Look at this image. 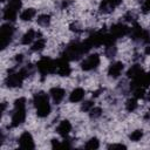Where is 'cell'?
<instances>
[{
	"label": "cell",
	"instance_id": "obj_31",
	"mask_svg": "<svg viewBox=\"0 0 150 150\" xmlns=\"http://www.w3.org/2000/svg\"><path fill=\"white\" fill-rule=\"evenodd\" d=\"M145 54H148V55L150 54V46H148V47L145 48Z\"/></svg>",
	"mask_w": 150,
	"mask_h": 150
},
{
	"label": "cell",
	"instance_id": "obj_29",
	"mask_svg": "<svg viewBox=\"0 0 150 150\" xmlns=\"http://www.w3.org/2000/svg\"><path fill=\"white\" fill-rule=\"evenodd\" d=\"M142 12H143L144 14L150 13V0H145V1H144L143 6H142Z\"/></svg>",
	"mask_w": 150,
	"mask_h": 150
},
{
	"label": "cell",
	"instance_id": "obj_25",
	"mask_svg": "<svg viewBox=\"0 0 150 150\" xmlns=\"http://www.w3.org/2000/svg\"><path fill=\"white\" fill-rule=\"evenodd\" d=\"M101 114H102V109L98 108V107H93V108L90 109V111H89L90 118H97V117L101 116Z\"/></svg>",
	"mask_w": 150,
	"mask_h": 150
},
{
	"label": "cell",
	"instance_id": "obj_19",
	"mask_svg": "<svg viewBox=\"0 0 150 150\" xmlns=\"http://www.w3.org/2000/svg\"><path fill=\"white\" fill-rule=\"evenodd\" d=\"M35 36H36V32L34 29H29L22 36V40H21L22 45H29V43H32V41L35 39Z\"/></svg>",
	"mask_w": 150,
	"mask_h": 150
},
{
	"label": "cell",
	"instance_id": "obj_22",
	"mask_svg": "<svg viewBox=\"0 0 150 150\" xmlns=\"http://www.w3.org/2000/svg\"><path fill=\"white\" fill-rule=\"evenodd\" d=\"M98 146H100V142H98V139H97L96 137L90 138V139L86 143V145H84L86 149H97Z\"/></svg>",
	"mask_w": 150,
	"mask_h": 150
},
{
	"label": "cell",
	"instance_id": "obj_12",
	"mask_svg": "<svg viewBox=\"0 0 150 150\" xmlns=\"http://www.w3.org/2000/svg\"><path fill=\"white\" fill-rule=\"evenodd\" d=\"M121 2H122V0H103L100 5V11L103 13H110Z\"/></svg>",
	"mask_w": 150,
	"mask_h": 150
},
{
	"label": "cell",
	"instance_id": "obj_33",
	"mask_svg": "<svg viewBox=\"0 0 150 150\" xmlns=\"http://www.w3.org/2000/svg\"><path fill=\"white\" fill-rule=\"evenodd\" d=\"M1 1H2V2H4V1H6V0H1Z\"/></svg>",
	"mask_w": 150,
	"mask_h": 150
},
{
	"label": "cell",
	"instance_id": "obj_26",
	"mask_svg": "<svg viewBox=\"0 0 150 150\" xmlns=\"http://www.w3.org/2000/svg\"><path fill=\"white\" fill-rule=\"evenodd\" d=\"M115 54H116V47L114 45L105 47V55H107V57H112V56H115Z\"/></svg>",
	"mask_w": 150,
	"mask_h": 150
},
{
	"label": "cell",
	"instance_id": "obj_11",
	"mask_svg": "<svg viewBox=\"0 0 150 150\" xmlns=\"http://www.w3.org/2000/svg\"><path fill=\"white\" fill-rule=\"evenodd\" d=\"M19 145L22 149H34V141L33 137L29 132L25 131L23 134H21V136L19 137Z\"/></svg>",
	"mask_w": 150,
	"mask_h": 150
},
{
	"label": "cell",
	"instance_id": "obj_2",
	"mask_svg": "<svg viewBox=\"0 0 150 150\" xmlns=\"http://www.w3.org/2000/svg\"><path fill=\"white\" fill-rule=\"evenodd\" d=\"M26 98L20 97L14 102V112L12 115V127H19L25 122L26 118Z\"/></svg>",
	"mask_w": 150,
	"mask_h": 150
},
{
	"label": "cell",
	"instance_id": "obj_21",
	"mask_svg": "<svg viewBox=\"0 0 150 150\" xmlns=\"http://www.w3.org/2000/svg\"><path fill=\"white\" fill-rule=\"evenodd\" d=\"M36 21H38V23L40 26H48L49 22H50V15H48V14H41V15L38 16Z\"/></svg>",
	"mask_w": 150,
	"mask_h": 150
},
{
	"label": "cell",
	"instance_id": "obj_16",
	"mask_svg": "<svg viewBox=\"0 0 150 150\" xmlns=\"http://www.w3.org/2000/svg\"><path fill=\"white\" fill-rule=\"evenodd\" d=\"M84 97V90L82 88H75L70 95H69V101L70 102H80Z\"/></svg>",
	"mask_w": 150,
	"mask_h": 150
},
{
	"label": "cell",
	"instance_id": "obj_18",
	"mask_svg": "<svg viewBox=\"0 0 150 150\" xmlns=\"http://www.w3.org/2000/svg\"><path fill=\"white\" fill-rule=\"evenodd\" d=\"M35 14H36V11H35L34 8H27V9H25L23 12H21L20 19H21L22 21H30V20L35 16Z\"/></svg>",
	"mask_w": 150,
	"mask_h": 150
},
{
	"label": "cell",
	"instance_id": "obj_1",
	"mask_svg": "<svg viewBox=\"0 0 150 150\" xmlns=\"http://www.w3.org/2000/svg\"><path fill=\"white\" fill-rule=\"evenodd\" d=\"M34 105L36 108V114L39 117H47L50 112V104L48 101V95L43 91L36 93L34 95Z\"/></svg>",
	"mask_w": 150,
	"mask_h": 150
},
{
	"label": "cell",
	"instance_id": "obj_13",
	"mask_svg": "<svg viewBox=\"0 0 150 150\" xmlns=\"http://www.w3.org/2000/svg\"><path fill=\"white\" fill-rule=\"evenodd\" d=\"M124 69V64L122 62H112L110 66H109V69H108V74L109 76L111 77H118L122 71Z\"/></svg>",
	"mask_w": 150,
	"mask_h": 150
},
{
	"label": "cell",
	"instance_id": "obj_8",
	"mask_svg": "<svg viewBox=\"0 0 150 150\" xmlns=\"http://www.w3.org/2000/svg\"><path fill=\"white\" fill-rule=\"evenodd\" d=\"M23 79H25V76L22 75L21 71H16V73L9 71V74L6 77V84L9 88H16L22 84Z\"/></svg>",
	"mask_w": 150,
	"mask_h": 150
},
{
	"label": "cell",
	"instance_id": "obj_24",
	"mask_svg": "<svg viewBox=\"0 0 150 150\" xmlns=\"http://www.w3.org/2000/svg\"><path fill=\"white\" fill-rule=\"evenodd\" d=\"M143 137V131L142 130H135V131H132L131 134H130V136H129V138L132 141V142H138L141 138Z\"/></svg>",
	"mask_w": 150,
	"mask_h": 150
},
{
	"label": "cell",
	"instance_id": "obj_3",
	"mask_svg": "<svg viewBox=\"0 0 150 150\" xmlns=\"http://www.w3.org/2000/svg\"><path fill=\"white\" fill-rule=\"evenodd\" d=\"M83 54H86V50L83 48V45L82 42H77V41H74V42H70L63 50L62 53V57L70 61V60H77L80 59Z\"/></svg>",
	"mask_w": 150,
	"mask_h": 150
},
{
	"label": "cell",
	"instance_id": "obj_17",
	"mask_svg": "<svg viewBox=\"0 0 150 150\" xmlns=\"http://www.w3.org/2000/svg\"><path fill=\"white\" fill-rule=\"evenodd\" d=\"M141 74H143V70H142V68H141V66L139 64H134V66H131L130 68H129V70L127 71V75H128V77H130V79H136L137 76H139Z\"/></svg>",
	"mask_w": 150,
	"mask_h": 150
},
{
	"label": "cell",
	"instance_id": "obj_28",
	"mask_svg": "<svg viewBox=\"0 0 150 150\" xmlns=\"http://www.w3.org/2000/svg\"><path fill=\"white\" fill-rule=\"evenodd\" d=\"M134 94H135L136 98H143L145 95V90H144V88H136V89H134Z\"/></svg>",
	"mask_w": 150,
	"mask_h": 150
},
{
	"label": "cell",
	"instance_id": "obj_20",
	"mask_svg": "<svg viewBox=\"0 0 150 150\" xmlns=\"http://www.w3.org/2000/svg\"><path fill=\"white\" fill-rule=\"evenodd\" d=\"M45 46H46V40L42 39V38H40V39H38V40L33 43L32 50H33V52H40V50H42V49L45 48Z\"/></svg>",
	"mask_w": 150,
	"mask_h": 150
},
{
	"label": "cell",
	"instance_id": "obj_9",
	"mask_svg": "<svg viewBox=\"0 0 150 150\" xmlns=\"http://www.w3.org/2000/svg\"><path fill=\"white\" fill-rule=\"evenodd\" d=\"M71 69L68 63V60L61 57L57 61H55V73H57L61 76H68L70 74Z\"/></svg>",
	"mask_w": 150,
	"mask_h": 150
},
{
	"label": "cell",
	"instance_id": "obj_27",
	"mask_svg": "<svg viewBox=\"0 0 150 150\" xmlns=\"http://www.w3.org/2000/svg\"><path fill=\"white\" fill-rule=\"evenodd\" d=\"M93 107H94V103H93L91 101H86V102L82 103L81 110H82V111H90V109H91Z\"/></svg>",
	"mask_w": 150,
	"mask_h": 150
},
{
	"label": "cell",
	"instance_id": "obj_30",
	"mask_svg": "<svg viewBox=\"0 0 150 150\" xmlns=\"http://www.w3.org/2000/svg\"><path fill=\"white\" fill-rule=\"evenodd\" d=\"M108 149H127L124 144H110L108 145Z\"/></svg>",
	"mask_w": 150,
	"mask_h": 150
},
{
	"label": "cell",
	"instance_id": "obj_4",
	"mask_svg": "<svg viewBox=\"0 0 150 150\" xmlns=\"http://www.w3.org/2000/svg\"><path fill=\"white\" fill-rule=\"evenodd\" d=\"M21 0H9L4 11V19L7 21H15L18 12L21 8Z\"/></svg>",
	"mask_w": 150,
	"mask_h": 150
},
{
	"label": "cell",
	"instance_id": "obj_6",
	"mask_svg": "<svg viewBox=\"0 0 150 150\" xmlns=\"http://www.w3.org/2000/svg\"><path fill=\"white\" fill-rule=\"evenodd\" d=\"M13 33H14V28L9 23L1 26V28H0V46L2 49H5L8 46V43L11 42Z\"/></svg>",
	"mask_w": 150,
	"mask_h": 150
},
{
	"label": "cell",
	"instance_id": "obj_32",
	"mask_svg": "<svg viewBox=\"0 0 150 150\" xmlns=\"http://www.w3.org/2000/svg\"><path fill=\"white\" fill-rule=\"evenodd\" d=\"M146 100H148V101H150V90L146 93Z\"/></svg>",
	"mask_w": 150,
	"mask_h": 150
},
{
	"label": "cell",
	"instance_id": "obj_10",
	"mask_svg": "<svg viewBox=\"0 0 150 150\" xmlns=\"http://www.w3.org/2000/svg\"><path fill=\"white\" fill-rule=\"evenodd\" d=\"M130 32V28L127 27L124 23H116L111 27L110 29V34L114 35L115 39H118V38H122L124 35H127L128 33Z\"/></svg>",
	"mask_w": 150,
	"mask_h": 150
},
{
	"label": "cell",
	"instance_id": "obj_23",
	"mask_svg": "<svg viewBox=\"0 0 150 150\" xmlns=\"http://www.w3.org/2000/svg\"><path fill=\"white\" fill-rule=\"evenodd\" d=\"M137 108V98H129L125 103V109L128 111H134Z\"/></svg>",
	"mask_w": 150,
	"mask_h": 150
},
{
	"label": "cell",
	"instance_id": "obj_5",
	"mask_svg": "<svg viewBox=\"0 0 150 150\" xmlns=\"http://www.w3.org/2000/svg\"><path fill=\"white\" fill-rule=\"evenodd\" d=\"M36 67L42 76H46L47 74L55 73V61L50 57H42L38 63Z\"/></svg>",
	"mask_w": 150,
	"mask_h": 150
},
{
	"label": "cell",
	"instance_id": "obj_14",
	"mask_svg": "<svg viewBox=\"0 0 150 150\" xmlns=\"http://www.w3.org/2000/svg\"><path fill=\"white\" fill-rule=\"evenodd\" d=\"M49 94H50V96H52L54 103H55V104H59V103H61V101L64 98L66 91H64L62 88H60V87H54V88L50 89Z\"/></svg>",
	"mask_w": 150,
	"mask_h": 150
},
{
	"label": "cell",
	"instance_id": "obj_7",
	"mask_svg": "<svg viewBox=\"0 0 150 150\" xmlns=\"http://www.w3.org/2000/svg\"><path fill=\"white\" fill-rule=\"evenodd\" d=\"M100 64V56L98 54H90L89 56H87L82 63H81V68L86 71L93 70L95 68H97V66Z\"/></svg>",
	"mask_w": 150,
	"mask_h": 150
},
{
	"label": "cell",
	"instance_id": "obj_34",
	"mask_svg": "<svg viewBox=\"0 0 150 150\" xmlns=\"http://www.w3.org/2000/svg\"><path fill=\"white\" fill-rule=\"evenodd\" d=\"M149 74H150V73H149Z\"/></svg>",
	"mask_w": 150,
	"mask_h": 150
},
{
	"label": "cell",
	"instance_id": "obj_15",
	"mask_svg": "<svg viewBox=\"0 0 150 150\" xmlns=\"http://www.w3.org/2000/svg\"><path fill=\"white\" fill-rule=\"evenodd\" d=\"M70 130H71V124H70V122H69V121H67V120L61 121V122H60V124H59V125H57V128H56L57 134H59V135H61L62 137H67V136H68V134L70 132Z\"/></svg>",
	"mask_w": 150,
	"mask_h": 150
}]
</instances>
